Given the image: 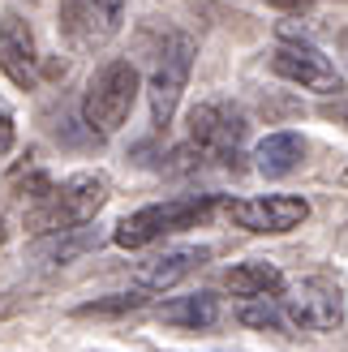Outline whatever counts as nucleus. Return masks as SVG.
Listing matches in <instances>:
<instances>
[{"label": "nucleus", "instance_id": "nucleus-10", "mask_svg": "<svg viewBox=\"0 0 348 352\" xmlns=\"http://www.w3.org/2000/svg\"><path fill=\"white\" fill-rule=\"evenodd\" d=\"M0 74H5L13 86H22V91H34V86H39V52H34V34L13 9L0 17Z\"/></svg>", "mask_w": 348, "mask_h": 352}, {"label": "nucleus", "instance_id": "nucleus-23", "mask_svg": "<svg viewBox=\"0 0 348 352\" xmlns=\"http://www.w3.org/2000/svg\"><path fill=\"white\" fill-rule=\"evenodd\" d=\"M0 241H5V215H0Z\"/></svg>", "mask_w": 348, "mask_h": 352}, {"label": "nucleus", "instance_id": "nucleus-4", "mask_svg": "<svg viewBox=\"0 0 348 352\" xmlns=\"http://www.w3.org/2000/svg\"><path fill=\"white\" fill-rule=\"evenodd\" d=\"M194 56H198V43L189 39L185 30H172L164 39V47L155 52V65L146 74V103H151V125L155 129H168L172 116H177L189 69H194Z\"/></svg>", "mask_w": 348, "mask_h": 352}, {"label": "nucleus", "instance_id": "nucleus-20", "mask_svg": "<svg viewBox=\"0 0 348 352\" xmlns=\"http://www.w3.org/2000/svg\"><path fill=\"white\" fill-rule=\"evenodd\" d=\"M318 112H323V120H336V125H344V129H348V99H340V95H336V103H323Z\"/></svg>", "mask_w": 348, "mask_h": 352}, {"label": "nucleus", "instance_id": "nucleus-5", "mask_svg": "<svg viewBox=\"0 0 348 352\" xmlns=\"http://www.w3.org/2000/svg\"><path fill=\"white\" fill-rule=\"evenodd\" d=\"M250 133V120L241 108L224 99L198 103L189 112V146L198 151V160H215V164H237L241 160V142Z\"/></svg>", "mask_w": 348, "mask_h": 352}, {"label": "nucleus", "instance_id": "nucleus-6", "mask_svg": "<svg viewBox=\"0 0 348 352\" xmlns=\"http://www.w3.org/2000/svg\"><path fill=\"white\" fill-rule=\"evenodd\" d=\"M284 309L297 331H314V336H331L344 327V292L331 275H305L297 284L284 288Z\"/></svg>", "mask_w": 348, "mask_h": 352}, {"label": "nucleus", "instance_id": "nucleus-8", "mask_svg": "<svg viewBox=\"0 0 348 352\" xmlns=\"http://www.w3.org/2000/svg\"><path fill=\"white\" fill-rule=\"evenodd\" d=\"M228 219L254 236H284L309 219V202L292 193H263V198H237L228 202Z\"/></svg>", "mask_w": 348, "mask_h": 352}, {"label": "nucleus", "instance_id": "nucleus-7", "mask_svg": "<svg viewBox=\"0 0 348 352\" xmlns=\"http://www.w3.org/2000/svg\"><path fill=\"white\" fill-rule=\"evenodd\" d=\"M271 74L284 78L301 91H314V95H340L344 91V74L336 69L331 56H323L314 43H284L271 52Z\"/></svg>", "mask_w": 348, "mask_h": 352}, {"label": "nucleus", "instance_id": "nucleus-1", "mask_svg": "<svg viewBox=\"0 0 348 352\" xmlns=\"http://www.w3.org/2000/svg\"><path fill=\"white\" fill-rule=\"evenodd\" d=\"M108 198H112L108 176L103 172H78V176H69V181H61L43 202L26 206V232L30 236H47V232H61V228L91 223Z\"/></svg>", "mask_w": 348, "mask_h": 352}, {"label": "nucleus", "instance_id": "nucleus-16", "mask_svg": "<svg viewBox=\"0 0 348 352\" xmlns=\"http://www.w3.org/2000/svg\"><path fill=\"white\" fill-rule=\"evenodd\" d=\"M237 318H241V327H250V331H280V336L292 331L288 309H284V301H275V296H254V301H246L237 309Z\"/></svg>", "mask_w": 348, "mask_h": 352}, {"label": "nucleus", "instance_id": "nucleus-18", "mask_svg": "<svg viewBox=\"0 0 348 352\" xmlns=\"http://www.w3.org/2000/svg\"><path fill=\"white\" fill-rule=\"evenodd\" d=\"M9 185L22 193V198H30V202H43L47 193L56 189V181H52V176H47L39 164H30V160H26V164H17V168L9 172Z\"/></svg>", "mask_w": 348, "mask_h": 352}, {"label": "nucleus", "instance_id": "nucleus-13", "mask_svg": "<svg viewBox=\"0 0 348 352\" xmlns=\"http://www.w3.org/2000/svg\"><path fill=\"white\" fill-rule=\"evenodd\" d=\"M301 155H305V142L297 133H288V129L267 133L263 142L254 146V172L267 176V181H280V176L301 168Z\"/></svg>", "mask_w": 348, "mask_h": 352}, {"label": "nucleus", "instance_id": "nucleus-15", "mask_svg": "<svg viewBox=\"0 0 348 352\" xmlns=\"http://www.w3.org/2000/svg\"><path fill=\"white\" fill-rule=\"evenodd\" d=\"M155 318L164 327H181V331H206L219 318V296L215 292H189V296H172L155 309Z\"/></svg>", "mask_w": 348, "mask_h": 352}, {"label": "nucleus", "instance_id": "nucleus-22", "mask_svg": "<svg viewBox=\"0 0 348 352\" xmlns=\"http://www.w3.org/2000/svg\"><path fill=\"white\" fill-rule=\"evenodd\" d=\"M271 5H284V9H305L309 0H271Z\"/></svg>", "mask_w": 348, "mask_h": 352}, {"label": "nucleus", "instance_id": "nucleus-11", "mask_svg": "<svg viewBox=\"0 0 348 352\" xmlns=\"http://www.w3.org/2000/svg\"><path fill=\"white\" fill-rule=\"evenodd\" d=\"M206 258H211V250H198V245H185V250H164V254H155L146 262H138V288L168 292V288H177L185 275H194Z\"/></svg>", "mask_w": 348, "mask_h": 352}, {"label": "nucleus", "instance_id": "nucleus-12", "mask_svg": "<svg viewBox=\"0 0 348 352\" xmlns=\"http://www.w3.org/2000/svg\"><path fill=\"white\" fill-rule=\"evenodd\" d=\"M112 232H103V228L95 223H78V228H61V232H47V236H34V245H30V254L39 258V262H74V258H82V254H91V250H99L103 241H108Z\"/></svg>", "mask_w": 348, "mask_h": 352}, {"label": "nucleus", "instance_id": "nucleus-14", "mask_svg": "<svg viewBox=\"0 0 348 352\" xmlns=\"http://www.w3.org/2000/svg\"><path fill=\"white\" fill-rule=\"evenodd\" d=\"M224 288L232 296H246V301H254V296H280L284 292V275H280L275 262L250 258V262H237V267L224 271Z\"/></svg>", "mask_w": 348, "mask_h": 352}, {"label": "nucleus", "instance_id": "nucleus-9", "mask_svg": "<svg viewBox=\"0 0 348 352\" xmlns=\"http://www.w3.org/2000/svg\"><path fill=\"white\" fill-rule=\"evenodd\" d=\"M61 22L78 47H99L125 22V0H65Z\"/></svg>", "mask_w": 348, "mask_h": 352}, {"label": "nucleus", "instance_id": "nucleus-3", "mask_svg": "<svg viewBox=\"0 0 348 352\" xmlns=\"http://www.w3.org/2000/svg\"><path fill=\"white\" fill-rule=\"evenodd\" d=\"M138 91H142V78L129 60H108L99 65L91 82H86V95H82V120L95 138H108L129 120Z\"/></svg>", "mask_w": 348, "mask_h": 352}, {"label": "nucleus", "instance_id": "nucleus-21", "mask_svg": "<svg viewBox=\"0 0 348 352\" xmlns=\"http://www.w3.org/2000/svg\"><path fill=\"white\" fill-rule=\"evenodd\" d=\"M336 43H340V56H344V69H348V26L340 30V39H336Z\"/></svg>", "mask_w": 348, "mask_h": 352}, {"label": "nucleus", "instance_id": "nucleus-17", "mask_svg": "<svg viewBox=\"0 0 348 352\" xmlns=\"http://www.w3.org/2000/svg\"><path fill=\"white\" fill-rule=\"evenodd\" d=\"M146 305V288L138 292H112V296H95V301L78 305V318H103V314H133Z\"/></svg>", "mask_w": 348, "mask_h": 352}, {"label": "nucleus", "instance_id": "nucleus-2", "mask_svg": "<svg viewBox=\"0 0 348 352\" xmlns=\"http://www.w3.org/2000/svg\"><path fill=\"white\" fill-rule=\"evenodd\" d=\"M215 206H219L215 193H181V198H168V202L138 206L133 215H125L112 228V241L120 250H146V245L164 241L172 232H185V228L206 223Z\"/></svg>", "mask_w": 348, "mask_h": 352}, {"label": "nucleus", "instance_id": "nucleus-19", "mask_svg": "<svg viewBox=\"0 0 348 352\" xmlns=\"http://www.w3.org/2000/svg\"><path fill=\"white\" fill-rule=\"evenodd\" d=\"M17 142V120H13V108L0 99V155H9Z\"/></svg>", "mask_w": 348, "mask_h": 352}]
</instances>
